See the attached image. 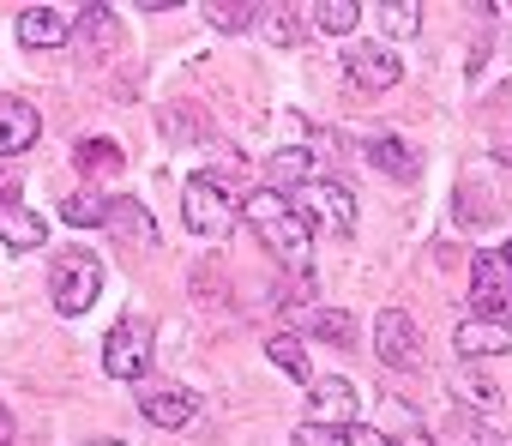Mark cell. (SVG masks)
<instances>
[{
	"instance_id": "obj_1",
	"label": "cell",
	"mask_w": 512,
	"mask_h": 446,
	"mask_svg": "<svg viewBox=\"0 0 512 446\" xmlns=\"http://www.w3.org/2000/svg\"><path fill=\"white\" fill-rule=\"evenodd\" d=\"M241 217L253 223V236L266 242V254H272L278 266L308 272V260H314V230H308V217L290 205V193H278V187H253V193L241 199Z\"/></svg>"
},
{
	"instance_id": "obj_2",
	"label": "cell",
	"mask_w": 512,
	"mask_h": 446,
	"mask_svg": "<svg viewBox=\"0 0 512 446\" xmlns=\"http://www.w3.org/2000/svg\"><path fill=\"white\" fill-rule=\"evenodd\" d=\"M97 290H103V260H97V254H85V248L55 254V266H49V296H55V308H61L67 320L85 314V308L97 302Z\"/></svg>"
},
{
	"instance_id": "obj_3",
	"label": "cell",
	"mask_w": 512,
	"mask_h": 446,
	"mask_svg": "<svg viewBox=\"0 0 512 446\" xmlns=\"http://www.w3.org/2000/svg\"><path fill=\"white\" fill-rule=\"evenodd\" d=\"M181 217H187V230L205 236V242H223L235 230V199L217 175H193L187 193H181Z\"/></svg>"
},
{
	"instance_id": "obj_4",
	"label": "cell",
	"mask_w": 512,
	"mask_h": 446,
	"mask_svg": "<svg viewBox=\"0 0 512 446\" xmlns=\"http://www.w3.org/2000/svg\"><path fill=\"white\" fill-rule=\"evenodd\" d=\"M290 205H296L308 223H326V230H338V236H350V230H356V193H350L344 181L314 175L308 187H296V193H290Z\"/></svg>"
},
{
	"instance_id": "obj_5",
	"label": "cell",
	"mask_w": 512,
	"mask_h": 446,
	"mask_svg": "<svg viewBox=\"0 0 512 446\" xmlns=\"http://www.w3.org/2000/svg\"><path fill=\"white\" fill-rule=\"evenodd\" d=\"M145 362H151V326L139 314H121L103 338V374L109 380H139Z\"/></svg>"
},
{
	"instance_id": "obj_6",
	"label": "cell",
	"mask_w": 512,
	"mask_h": 446,
	"mask_svg": "<svg viewBox=\"0 0 512 446\" xmlns=\"http://www.w3.org/2000/svg\"><path fill=\"white\" fill-rule=\"evenodd\" d=\"M470 302H476V320H506L512 314V260L506 254H476Z\"/></svg>"
},
{
	"instance_id": "obj_7",
	"label": "cell",
	"mask_w": 512,
	"mask_h": 446,
	"mask_svg": "<svg viewBox=\"0 0 512 446\" xmlns=\"http://www.w3.org/2000/svg\"><path fill=\"white\" fill-rule=\"evenodd\" d=\"M374 356H380L386 368H404V374L422 368V332H416V320H410L404 308H386V314H380V326H374Z\"/></svg>"
},
{
	"instance_id": "obj_8",
	"label": "cell",
	"mask_w": 512,
	"mask_h": 446,
	"mask_svg": "<svg viewBox=\"0 0 512 446\" xmlns=\"http://www.w3.org/2000/svg\"><path fill=\"white\" fill-rule=\"evenodd\" d=\"M356 386L344 380V374H332V380H314L308 386V428H356Z\"/></svg>"
},
{
	"instance_id": "obj_9",
	"label": "cell",
	"mask_w": 512,
	"mask_h": 446,
	"mask_svg": "<svg viewBox=\"0 0 512 446\" xmlns=\"http://www.w3.org/2000/svg\"><path fill=\"white\" fill-rule=\"evenodd\" d=\"M344 73H350V85H356V91H392V85L404 79V61H398L392 49L368 43V49H350Z\"/></svg>"
},
{
	"instance_id": "obj_10",
	"label": "cell",
	"mask_w": 512,
	"mask_h": 446,
	"mask_svg": "<svg viewBox=\"0 0 512 446\" xmlns=\"http://www.w3.org/2000/svg\"><path fill=\"white\" fill-rule=\"evenodd\" d=\"M73 37V13L67 7H25L19 13V43L25 49H61Z\"/></svg>"
},
{
	"instance_id": "obj_11",
	"label": "cell",
	"mask_w": 512,
	"mask_h": 446,
	"mask_svg": "<svg viewBox=\"0 0 512 446\" xmlns=\"http://www.w3.org/2000/svg\"><path fill=\"white\" fill-rule=\"evenodd\" d=\"M37 133H43V121H37V109H31L25 97H0V157L31 151Z\"/></svg>"
},
{
	"instance_id": "obj_12",
	"label": "cell",
	"mask_w": 512,
	"mask_h": 446,
	"mask_svg": "<svg viewBox=\"0 0 512 446\" xmlns=\"http://www.w3.org/2000/svg\"><path fill=\"white\" fill-rule=\"evenodd\" d=\"M0 242H7L13 254H37V248L49 242V223H43L31 205L7 199V205H0Z\"/></svg>"
},
{
	"instance_id": "obj_13",
	"label": "cell",
	"mask_w": 512,
	"mask_h": 446,
	"mask_svg": "<svg viewBox=\"0 0 512 446\" xmlns=\"http://www.w3.org/2000/svg\"><path fill=\"white\" fill-rule=\"evenodd\" d=\"M452 344H458V356L464 362H482V356H500V350H512V326L506 320H464L458 332H452Z\"/></svg>"
},
{
	"instance_id": "obj_14",
	"label": "cell",
	"mask_w": 512,
	"mask_h": 446,
	"mask_svg": "<svg viewBox=\"0 0 512 446\" xmlns=\"http://www.w3.org/2000/svg\"><path fill=\"white\" fill-rule=\"evenodd\" d=\"M139 410H145V422H157V428H187L193 410H199V398L181 392V386H145Z\"/></svg>"
},
{
	"instance_id": "obj_15",
	"label": "cell",
	"mask_w": 512,
	"mask_h": 446,
	"mask_svg": "<svg viewBox=\"0 0 512 446\" xmlns=\"http://www.w3.org/2000/svg\"><path fill=\"white\" fill-rule=\"evenodd\" d=\"M368 163H374L380 175H398V181H410V175H416V151H410L404 139H392V133L368 139Z\"/></svg>"
},
{
	"instance_id": "obj_16",
	"label": "cell",
	"mask_w": 512,
	"mask_h": 446,
	"mask_svg": "<svg viewBox=\"0 0 512 446\" xmlns=\"http://www.w3.org/2000/svg\"><path fill=\"white\" fill-rule=\"evenodd\" d=\"M296 446H392V440H386L380 428H362V422H356V428H308V422H302Z\"/></svg>"
},
{
	"instance_id": "obj_17",
	"label": "cell",
	"mask_w": 512,
	"mask_h": 446,
	"mask_svg": "<svg viewBox=\"0 0 512 446\" xmlns=\"http://www.w3.org/2000/svg\"><path fill=\"white\" fill-rule=\"evenodd\" d=\"M109 230H121V236H133V242H151L157 230H151V211L139 205V199H109Z\"/></svg>"
},
{
	"instance_id": "obj_18",
	"label": "cell",
	"mask_w": 512,
	"mask_h": 446,
	"mask_svg": "<svg viewBox=\"0 0 512 446\" xmlns=\"http://www.w3.org/2000/svg\"><path fill=\"white\" fill-rule=\"evenodd\" d=\"M73 37H79L85 49H109V43H115V13H109V7H79Z\"/></svg>"
},
{
	"instance_id": "obj_19",
	"label": "cell",
	"mask_w": 512,
	"mask_h": 446,
	"mask_svg": "<svg viewBox=\"0 0 512 446\" xmlns=\"http://www.w3.org/2000/svg\"><path fill=\"white\" fill-rule=\"evenodd\" d=\"M73 157H79L85 175H115V169H121V145H115V139H79Z\"/></svg>"
},
{
	"instance_id": "obj_20",
	"label": "cell",
	"mask_w": 512,
	"mask_h": 446,
	"mask_svg": "<svg viewBox=\"0 0 512 446\" xmlns=\"http://www.w3.org/2000/svg\"><path fill=\"white\" fill-rule=\"evenodd\" d=\"M308 13H314V25H320V31H332V37H350V31H356V19H362L356 0H320V7H308Z\"/></svg>"
},
{
	"instance_id": "obj_21",
	"label": "cell",
	"mask_w": 512,
	"mask_h": 446,
	"mask_svg": "<svg viewBox=\"0 0 512 446\" xmlns=\"http://www.w3.org/2000/svg\"><path fill=\"white\" fill-rule=\"evenodd\" d=\"M272 175H278V181H272L278 193H284V187L296 193V187L314 181V157H308V151H278V157H272Z\"/></svg>"
},
{
	"instance_id": "obj_22",
	"label": "cell",
	"mask_w": 512,
	"mask_h": 446,
	"mask_svg": "<svg viewBox=\"0 0 512 446\" xmlns=\"http://www.w3.org/2000/svg\"><path fill=\"white\" fill-rule=\"evenodd\" d=\"M266 356L290 374V380H308L314 386V374H308V350H302V338H290V332H278L272 344H266Z\"/></svg>"
},
{
	"instance_id": "obj_23",
	"label": "cell",
	"mask_w": 512,
	"mask_h": 446,
	"mask_svg": "<svg viewBox=\"0 0 512 446\" xmlns=\"http://www.w3.org/2000/svg\"><path fill=\"white\" fill-rule=\"evenodd\" d=\"M452 392H458L464 404H482V410H494V404H500V386H494L488 374H470V368H458V374H452Z\"/></svg>"
},
{
	"instance_id": "obj_24",
	"label": "cell",
	"mask_w": 512,
	"mask_h": 446,
	"mask_svg": "<svg viewBox=\"0 0 512 446\" xmlns=\"http://www.w3.org/2000/svg\"><path fill=\"white\" fill-rule=\"evenodd\" d=\"M380 25H386V37H416L422 31V7H416V0H386Z\"/></svg>"
},
{
	"instance_id": "obj_25",
	"label": "cell",
	"mask_w": 512,
	"mask_h": 446,
	"mask_svg": "<svg viewBox=\"0 0 512 446\" xmlns=\"http://www.w3.org/2000/svg\"><path fill=\"white\" fill-rule=\"evenodd\" d=\"M217 31H247L253 19H260V7H235V0H211V7H199Z\"/></svg>"
},
{
	"instance_id": "obj_26",
	"label": "cell",
	"mask_w": 512,
	"mask_h": 446,
	"mask_svg": "<svg viewBox=\"0 0 512 446\" xmlns=\"http://www.w3.org/2000/svg\"><path fill=\"white\" fill-rule=\"evenodd\" d=\"M314 332H320L326 344H350V338H356V320H350L344 308H320V314H314Z\"/></svg>"
},
{
	"instance_id": "obj_27",
	"label": "cell",
	"mask_w": 512,
	"mask_h": 446,
	"mask_svg": "<svg viewBox=\"0 0 512 446\" xmlns=\"http://www.w3.org/2000/svg\"><path fill=\"white\" fill-rule=\"evenodd\" d=\"M260 13H266L260 25H266V37H272V43H296V37H302V19H296L290 7H260Z\"/></svg>"
},
{
	"instance_id": "obj_28",
	"label": "cell",
	"mask_w": 512,
	"mask_h": 446,
	"mask_svg": "<svg viewBox=\"0 0 512 446\" xmlns=\"http://www.w3.org/2000/svg\"><path fill=\"white\" fill-rule=\"evenodd\" d=\"M103 217H109V199H91V193L67 199V223H103Z\"/></svg>"
},
{
	"instance_id": "obj_29",
	"label": "cell",
	"mask_w": 512,
	"mask_h": 446,
	"mask_svg": "<svg viewBox=\"0 0 512 446\" xmlns=\"http://www.w3.org/2000/svg\"><path fill=\"white\" fill-rule=\"evenodd\" d=\"M392 446H434V440H428V434H422V428H410V434H398V440H392Z\"/></svg>"
},
{
	"instance_id": "obj_30",
	"label": "cell",
	"mask_w": 512,
	"mask_h": 446,
	"mask_svg": "<svg viewBox=\"0 0 512 446\" xmlns=\"http://www.w3.org/2000/svg\"><path fill=\"white\" fill-rule=\"evenodd\" d=\"M7 440H13V416H7V410H0V446H7Z\"/></svg>"
},
{
	"instance_id": "obj_31",
	"label": "cell",
	"mask_w": 512,
	"mask_h": 446,
	"mask_svg": "<svg viewBox=\"0 0 512 446\" xmlns=\"http://www.w3.org/2000/svg\"><path fill=\"white\" fill-rule=\"evenodd\" d=\"M91 446H127V440H91Z\"/></svg>"
},
{
	"instance_id": "obj_32",
	"label": "cell",
	"mask_w": 512,
	"mask_h": 446,
	"mask_svg": "<svg viewBox=\"0 0 512 446\" xmlns=\"http://www.w3.org/2000/svg\"><path fill=\"white\" fill-rule=\"evenodd\" d=\"M500 254H506V260H512V242H506V248H500Z\"/></svg>"
}]
</instances>
